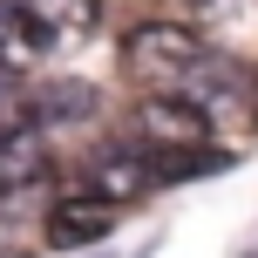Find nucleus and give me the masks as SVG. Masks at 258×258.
Segmentation results:
<instances>
[{"mask_svg": "<svg viewBox=\"0 0 258 258\" xmlns=\"http://www.w3.org/2000/svg\"><path fill=\"white\" fill-rule=\"evenodd\" d=\"M109 224H116V211H109L102 197L68 190L61 204L48 211V245H61V251H89V245H102V238H109Z\"/></svg>", "mask_w": 258, "mask_h": 258, "instance_id": "4", "label": "nucleus"}, {"mask_svg": "<svg viewBox=\"0 0 258 258\" xmlns=\"http://www.w3.org/2000/svg\"><path fill=\"white\" fill-rule=\"evenodd\" d=\"M41 54H48V41H41V27L27 21L21 0H0V68L7 75H21V68H34Z\"/></svg>", "mask_w": 258, "mask_h": 258, "instance_id": "9", "label": "nucleus"}, {"mask_svg": "<svg viewBox=\"0 0 258 258\" xmlns=\"http://www.w3.org/2000/svg\"><path fill=\"white\" fill-rule=\"evenodd\" d=\"M41 170H48V136H41V122H0V190H27V183H41Z\"/></svg>", "mask_w": 258, "mask_h": 258, "instance_id": "5", "label": "nucleus"}, {"mask_svg": "<svg viewBox=\"0 0 258 258\" xmlns=\"http://www.w3.org/2000/svg\"><path fill=\"white\" fill-rule=\"evenodd\" d=\"M129 129H136L143 150H204L211 136V116L197 102H183V95H143L136 109H129Z\"/></svg>", "mask_w": 258, "mask_h": 258, "instance_id": "2", "label": "nucleus"}, {"mask_svg": "<svg viewBox=\"0 0 258 258\" xmlns=\"http://www.w3.org/2000/svg\"><path fill=\"white\" fill-rule=\"evenodd\" d=\"M95 116V89L89 82H41L34 95H27V122L54 129V122H89Z\"/></svg>", "mask_w": 258, "mask_h": 258, "instance_id": "8", "label": "nucleus"}, {"mask_svg": "<svg viewBox=\"0 0 258 258\" xmlns=\"http://www.w3.org/2000/svg\"><path fill=\"white\" fill-rule=\"evenodd\" d=\"M197 54H204V34L190 21H163L156 14V21H136L122 34V68L136 82H150V89H177Z\"/></svg>", "mask_w": 258, "mask_h": 258, "instance_id": "1", "label": "nucleus"}, {"mask_svg": "<svg viewBox=\"0 0 258 258\" xmlns=\"http://www.w3.org/2000/svg\"><path fill=\"white\" fill-rule=\"evenodd\" d=\"M143 190H156L150 150H102V156H89V170H82V197H102L109 211L136 204Z\"/></svg>", "mask_w": 258, "mask_h": 258, "instance_id": "3", "label": "nucleus"}, {"mask_svg": "<svg viewBox=\"0 0 258 258\" xmlns=\"http://www.w3.org/2000/svg\"><path fill=\"white\" fill-rule=\"evenodd\" d=\"M7 109H14V75L0 68V116H7Z\"/></svg>", "mask_w": 258, "mask_h": 258, "instance_id": "10", "label": "nucleus"}, {"mask_svg": "<svg viewBox=\"0 0 258 258\" xmlns=\"http://www.w3.org/2000/svg\"><path fill=\"white\" fill-rule=\"evenodd\" d=\"M27 21L41 27V41L48 48H61V41H82L102 27V0H21Z\"/></svg>", "mask_w": 258, "mask_h": 258, "instance_id": "7", "label": "nucleus"}, {"mask_svg": "<svg viewBox=\"0 0 258 258\" xmlns=\"http://www.w3.org/2000/svg\"><path fill=\"white\" fill-rule=\"evenodd\" d=\"M170 95H183V102H197V109L211 116V109H224V102H238V95H245V68L224 61V54H197L190 75H183Z\"/></svg>", "mask_w": 258, "mask_h": 258, "instance_id": "6", "label": "nucleus"}]
</instances>
